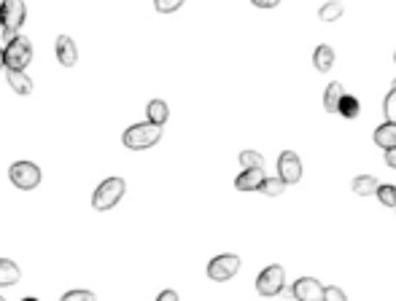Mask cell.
<instances>
[{"label":"cell","mask_w":396,"mask_h":301,"mask_svg":"<svg viewBox=\"0 0 396 301\" xmlns=\"http://www.w3.org/2000/svg\"><path fill=\"white\" fill-rule=\"evenodd\" d=\"M278 177L286 183V186H294L302 180V162L294 150H283L280 159H278Z\"/></svg>","instance_id":"cell-8"},{"label":"cell","mask_w":396,"mask_h":301,"mask_svg":"<svg viewBox=\"0 0 396 301\" xmlns=\"http://www.w3.org/2000/svg\"><path fill=\"white\" fill-rule=\"evenodd\" d=\"M6 81H8V86L17 92V95H30L33 92V81H30V75L25 70H8L6 73Z\"/></svg>","instance_id":"cell-15"},{"label":"cell","mask_w":396,"mask_h":301,"mask_svg":"<svg viewBox=\"0 0 396 301\" xmlns=\"http://www.w3.org/2000/svg\"><path fill=\"white\" fill-rule=\"evenodd\" d=\"M262 180H264V170H246V173L237 175L235 188L237 191H256L262 186Z\"/></svg>","instance_id":"cell-11"},{"label":"cell","mask_w":396,"mask_h":301,"mask_svg":"<svg viewBox=\"0 0 396 301\" xmlns=\"http://www.w3.org/2000/svg\"><path fill=\"white\" fill-rule=\"evenodd\" d=\"M0 68H3V49H0Z\"/></svg>","instance_id":"cell-32"},{"label":"cell","mask_w":396,"mask_h":301,"mask_svg":"<svg viewBox=\"0 0 396 301\" xmlns=\"http://www.w3.org/2000/svg\"><path fill=\"white\" fill-rule=\"evenodd\" d=\"M375 143H377L383 150L396 148V124L386 122V124L377 126V129H375Z\"/></svg>","instance_id":"cell-14"},{"label":"cell","mask_w":396,"mask_h":301,"mask_svg":"<svg viewBox=\"0 0 396 301\" xmlns=\"http://www.w3.org/2000/svg\"><path fill=\"white\" fill-rule=\"evenodd\" d=\"M156 301H178V293H175V291H162V293L156 296Z\"/></svg>","instance_id":"cell-29"},{"label":"cell","mask_w":396,"mask_h":301,"mask_svg":"<svg viewBox=\"0 0 396 301\" xmlns=\"http://www.w3.org/2000/svg\"><path fill=\"white\" fill-rule=\"evenodd\" d=\"M30 62H33V43L25 35H14L3 49V65L8 70H25Z\"/></svg>","instance_id":"cell-1"},{"label":"cell","mask_w":396,"mask_h":301,"mask_svg":"<svg viewBox=\"0 0 396 301\" xmlns=\"http://www.w3.org/2000/svg\"><path fill=\"white\" fill-rule=\"evenodd\" d=\"M57 59H60V65H65V68H73L75 62H78V49H75L71 35H60V38H57Z\"/></svg>","instance_id":"cell-10"},{"label":"cell","mask_w":396,"mask_h":301,"mask_svg":"<svg viewBox=\"0 0 396 301\" xmlns=\"http://www.w3.org/2000/svg\"><path fill=\"white\" fill-rule=\"evenodd\" d=\"M375 197L380 200V204H386V207H396V186H377Z\"/></svg>","instance_id":"cell-23"},{"label":"cell","mask_w":396,"mask_h":301,"mask_svg":"<svg viewBox=\"0 0 396 301\" xmlns=\"http://www.w3.org/2000/svg\"><path fill=\"white\" fill-rule=\"evenodd\" d=\"M183 3H186V0H154V8H156L159 14H173Z\"/></svg>","instance_id":"cell-24"},{"label":"cell","mask_w":396,"mask_h":301,"mask_svg":"<svg viewBox=\"0 0 396 301\" xmlns=\"http://www.w3.org/2000/svg\"><path fill=\"white\" fill-rule=\"evenodd\" d=\"M313 65H316V70L318 73H329L332 70V65H334V49L332 46H316L313 51Z\"/></svg>","instance_id":"cell-16"},{"label":"cell","mask_w":396,"mask_h":301,"mask_svg":"<svg viewBox=\"0 0 396 301\" xmlns=\"http://www.w3.org/2000/svg\"><path fill=\"white\" fill-rule=\"evenodd\" d=\"M0 30H3V8H0Z\"/></svg>","instance_id":"cell-31"},{"label":"cell","mask_w":396,"mask_h":301,"mask_svg":"<svg viewBox=\"0 0 396 301\" xmlns=\"http://www.w3.org/2000/svg\"><path fill=\"white\" fill-rule=\"evenodd\" d=\"M124 191H127V186H124L122 177H108V180H102L98 186V191L92 197V207L100 210V213H105V210H111V207L119 204Z\"/></svg>","instance_id":"cell-3"},{"label":"cell","mask_w":396,"mask_h":301,"mask_svg":"<svg viewBox=\"0 0 396 301\" xmlns=\"http://www.w3.org/2000/svg\"><path fill=\"white\" fill-rule=\"evenodd\" d=\"M240 272V258L235 253H222L216 255L210 264H208V277L216 280V282H226Z\"/></svg>","instance_id":"cell-6"},{"label":"cell","mask_w":396,"mask_h":301,"mask_svg":"<svg viewBox=\"0 0 396 301\" xmlns=\"http://www.w3.org/2000/svg\"><path fill=\"white\" fill-rule=\"evenodd\" d=\"M60 301H95L92 291H68Z\"/></svg>","instance_id":"cell-26"},{"label":"cell","mask_w":396,"mask_h":301,"mask_svg":"<svg viewBox=\"0 0 396 301\" xmlns=\"http://www.w3.org/2000/svg\"><path fill=\"white\" fill-rule=\"evenodd\" d=\"M386 164H388L391 170H396V148L386 150Z\"/></svg>","instance_id":"cell-30"},{"label":"cell","mask_w":396,"mask_h":301,"mask_svg":"<svg viewBox=\"0 0 396 301\" xmlns=\"http://www.w3.org/2000/svg\"><path fill=\"white\" fill-rule=\"evenodd\" d=\"M291 296L297 301H321L323 299V285L316 277H302L294 282L291 288Z\"/></svg>","instance_id":"cell-9"},{"label":"cell","mask_w":396,"mask_h":301,"mask_svg":"<svg viewBox=\"0 0 396 301\" xmlns=\"http://www.w3.org/2000/svg\"><path fill=\"white\" fill-rule=\"evenodd\" d=\"M146 113H149L151 124L165 126L168 116H170V108H168V102H165V100H151L149 105H146Z\"/></svg>","instance_id":"cell-17"},{"label":"cell","mask_w":396,"mask_h":301,"mask_svg":"<svg viewBox=\"0 0 396 301\" xmlns=\"http://www.w3.org/2000/svg\"><path fill=\"white\" fill-rule=\"evenodd\" d=\"M283 288H286V272H283V266H267L262 275L256 277V291L262 293V296H267V299H273L278 293H283Z\"/></svg>","instance_id":"cell-5"},{"label":"cell","mask_w":396,"mask_h":301,"mask_svg":"<svg viewBox=\"0 0 396 301\" xmlns=\"http://www.w3.org/2000/svg\"><path fill=\"white\" fill-rule=\"evenodd\" d=\"M240 164L246 170H264V156L259 150H243L240 153Z\"/></svg>","instance_id":"cell-21"},{"label":"cell","mask_w":396,"mask_h":301,"mask_svg":"<svg viewBox=\"0 0 396 301\" xmlns=\"http://www.w3.org/2000/svg\"><path fill=\"white\" fill-rule=\"evenodd\" d=\"M0 8H3V35H6V41H11L19 32V27L25 25L27 6L25 0H3Z\"/></svg>","instance_id":"cell-4"},{"label":"cell","mask_w":396,"mask_h":301,"mask_svg":"<svg viewBox=\"0 0 396 301\" xmlns=\"http://www.w3.org/2000/svg\"><path fill=\"white\" fill-rule=\"evenodd\" d=\"M345 86L340 84V81H332L329 86H326V95H323V108L329 110V113H337V105H340V100L345 97Z\"/></svg>","instance_id":"cell-12"},{"label":"cell","mask_w":396,"mask_h":301,"mask_svg":"<svg viewBox=\"0 0 396 301\" xmlns=\"http://www.w3.org/2000/svg\"><path fill=\"white\" fill-rule=\"evenodd\" d=\"M159 137H162V126L146 122V124L129 126V129L124 132L122 140L129 150H146V148H151V146H156V143H159Z\"/></svg>","instance_id":"cell-2"},{"label":"cell","mask_w":396,"mask_h":301,"mask_svg":"<svg viewBox=\"0 0 396 301\" xmlns=\"http://www.w3.org/2000/svg\"><path fill=\"white\" fill-rule=\"evenodd\" d=\"M22 301H38V299H33V296H30V299H22Z\"/></svg>","instance_id":"cell-33"},{"label":"cell","mask_w":396,"mask_h":301,"mask_svg":"<svg viewBox=\"0 0 396 301\" xmlns=\"http://www.w3.org/2000/svg\"><path fill=\"white\" fill-rule=\"evenodd\" d=\"M394 92H396V81H394Z\"/></svg>","instance_id":"cell-34"},{"label":"cell","mask_w":396,"mask_h":301,"mask_svg":"<svg viewBox=\"0 0 396 301\" xmlns=\"http://www.w3.org/2000/svg\"><path fill=\"white\" fill-rule=\"evenodd\" d=\"M394 59H396V54H394Z\"/></svg>","instance_id":"cell-36"},{"label":"cell","mask_w":396,"mask_h":301,"mask_svg":"<svg viewBox=\"0 0 396 301\" xmlns=\"http://www.w3.org/2000/svg\"><path fill=\"white\" fill-rule=\"evenodd\" d=\"M321 301H348V296H345V291H340L337 285H329V288H323Z\"/></svg>","instance_id":"cell-25"},{"label":"cell","mask_w":396,"mask_h":301,"mask_svg":"<svg viewBox=\"0 0 396 301\" xmlns=\"http://www.w3.org/2000/svg\"><path fill=\"white\" fill-rule=\"evenodd\" d=\"M0 301H6V299H3V296H0Z\"/></svg>","instance_id":"cell-35"},{"label":"cell","mask_w":396,"mask_h":301,"mask_svg":"<svg viewBox=\"0 0 396 301\" xmlns=\"http://www.w3.org/2000/svg\"><path fill=\"white\" fill-rule=\"evenodd\" d=\"M8 177H11V183H14L17 188L33 191V188L41 183V170H38L33 162H17V164H11Z\"/></svg>","instance_id":"cell-7"},{"label":"cell","mask_w":396,"mask_h":301,"mask_svg":"<svg viewBox=\"0 0 396 301\" xmlns=\"http://www.w3.org/2000/svg\"><path fill=\"white\" fill-rule=\"evenodd\" d=\"M386 119H388L391 124H396V92L394 89H391L388 97H386Z\"/></svg>","instance_id":"cell-27"},{"label":"cell","mask_w":396,"mask_h":301,"mask_svg":"<svg viewBox=\"0 0 396 301\" xmlns=\"http://www.w3.org/2000/svg\"><path fill=\"white\" fill-rule=\"evenodd\" d=\"M283 188H286V183H283L278 175L264 177V180H262V186H259V191H262V194H267V197H280V194H283Z\"/></svg>","instance_id":"cell-22"},{"label":"cell","mask_w":396,"mask_h":301,"mask_svg":"<svg viewBox=\"0 0 396 301\" xmlns=\"http://www.w3.org/2000/svg\"><path fill=\"white\" fill-rule=\"evenodd\" d=\"M253 6H259V8H275L280 0H251Z\"/></svg>","instance_id":"cell-28"},{"label":"cell","mask_w":396,"mask_h":301,"mask_svg":"<svg viewBox=\"0 0 396 301\" xmlns=\"http://www.w3.org/2000/svg\"><path fill=\"white\" fill-rule=\"evenodd\" d=\"M337 113L345 116V119H356V116L361 113V105H359V100H356L353 95H345V97L340 100V105H337Z\"/></svg>","instance_id":"cell-20"},{"label":"cell","mask_w":396,"mask_h":301,"mask_svg":"<svg viewBox=\"0 0 396 301\" xmlns=\"http://www.w3.org/2000/svg\"><path fill=\"white\" fill-rule=\"evenodd\" d=\"M350 188H353V194H359V197H372V194L377 191V180L372 175H359L350 183Z\"/></svg>","instance_id":"cell-19"},{"label":"cell","mask_w":396,"mask_h":301,"mask_svg":"<svg viewBox=\"0 0 396 301\" xmlns=\"http://www.w3.org/2000/svg\"><path fill=\"white\" fill-rule=\"evenodd\" d=\"M343 14H345V6H343L340 0H329V3H323L321 8H318L321 22H337Z\"/></svg>","instance_id":"cell-18"},{"label":"cell","mask_w":396,"mask_h":301,"mask_svg":"<svg viewBox=\"0 0 396 301\" xmlns=\"http://www.w3.org/2000/svg\"><path fill=\"white\" fill-rule=\"evenodd\" d=\"M22 280L19 266L11 261V258H0V288H8V285H17Z\"/></svg>","instance_id":"cell-13"}]
</instances>
